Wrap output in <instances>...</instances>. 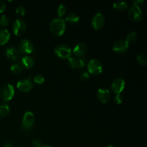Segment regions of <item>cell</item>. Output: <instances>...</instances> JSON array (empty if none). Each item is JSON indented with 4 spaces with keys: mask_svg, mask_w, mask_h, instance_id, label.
I'll list each match as a JSON object with an SVG mask.
<instances>
[{
    "mask_svg": "<svg viewBox=\"0 0 147 147\" xmlns=\"http://www.w3.org/2000/svg\"><path fill=\"white\" fill-rule=\"evenodd\" d=\"M137 33L136 32H131L129 33L128 35L126 36V38L125 41L128 43L129 45L132 44V43L135 42L137 40Z\"/></svg>",
    "mask_w": 147,
    "mask_h": 147,
    "instance_id": "cell-22",
    "label": "cell"
},
{
    "mask_svg": "<svg viewBox=\"0 0 147 147\" xmlns=\"http://www.w3.org/2000/svg\"><path fill=\"white\" fill-rule=\"evenodd\" d=\"M10 107L7 103H2L0 106V116L5 117L9 113Z\"/></svg>",
    "mask_w": 147,
    "mask_h": 147,
    "instance_id": "cell-21",
    "label": "cell"
},
{
    "mask_svg": "<svg viewBox=\"0 0 147 147\" xmlns=\"http://www.w3.org/2000/svg\"><path fill=\"white\" fill-rule=\"evenodd\" d=\"M4 147H13V143L11 141H7L4 144Z\"/></svg>",
    "mask_w": 147,
    "mask_h": 147,
    "instance_id": "cell-34",
    "label": "cell"
},
{
    "mask_svg": "<svg viewBox=\"0 0 147 147\" xmlns=\"http://www.w3.org/2000/svg\"><path fill=\"white\" fill-rule=\"evenodd\" d=\"M18 50L20 53L24 55H29L32 53L34 50L33 44L27 39H23L19 42Z\"/></svg>",
    "mask_w": 147,
    "mask_h": 147,
    "instance_id": "cell-8",
    "label": "cell"
},
{
    "mask_svg": "<svg viewBox=\"0 0 147 147\" xmlns=\"http://www.w3.org/2000/svg\"><path fill=\"white\" fill-rule=\"evenodd\" d=\"M97 98L99 101L101 102V103H107L111 98L110 90L106 88H100L98 90Z\"/></svg>",
    "mask_w": 147,
    "mask_h": 147,
    "instance_id": "cell-14",
    "label": "cell"
},
{
    "mask_svg": "<svg viewBox=\"0 0 147 147\" xmlns=\"http://www.w3.org/2000/svg\"><path fill=\"white\" fill-rule=\"evenodd\" d=\"M14 88L11 84H6L0 88V98L4 101L11 100L14 96Z\"/></svg>",
    "mask_w": 147,
    "mask_h": 147,
    "instance_id": "cell-4",
    "label": "cell"
},
{
    "mask_svg": "<svg viewBox=\"0 0 147 147\" xmlns=\"http://www.w3.org/2000/svg\"><path fill=\"white\" fill-rule=\"evenodd\" d=\"M113 7L117 11H123L128 8V3L124 1H116L113 4Z\"/></svg>",
    "mask_w": 147,
    "mask_h": 147,
    "instance_id": "cell-20",
    "label": "cell"
},
{
    "mask_svg": "<svg viewBox=\"0 0 147 147\" xmlns=\"http://www.w3.org/2000/svg\"><path fill=\"white\" fill-rule=\"evenodd\" d=\"M9 18L8 16L3 14L0 17V25L3 27H7L9 24Z\"/></svg>",
    "mask_w": 147,
    "mask_h": 147,
    "instance_id": "cell-24",
    "label": "cell"
},
{
    "mask_svg": "<svg viewBox=\"0 0 147 147\" xmlns=\"http://www.w3.org/2000/svg\"><path fill=\"white\" fill-rule=\"evenodd\" d=\"M15 12L16 14L18 16H20V17H23V16H24V14H25L26 13L25 7H23V6H19V7H17V9H16Z\"/></svg>",
    "mask_w": 147,
    "mask_h": 147,
    "instance_id": "cell-28",
    "label": "cell"
},
{
    "mask_svg": "<svg viewBox=\"0 0 147 147\" xmlns=\"http://www.w3.org/2000/svg\"><path fill=\"white\" fill-rule=\"evenodd\" d=\"M89 78H90V75L88 72H83L80 75V79L82 81H86V80H88Z\"/></svg>",
    "mask_w": 147,
    "mask_h": 147,
    "instance_id": "cell-30",
    "label": "cell"
},
{
    "mask_svg": "<svg viewBox=\"0 0 147 147\" xmlns=\"http://www.w3.org/2000/svg\"><path fill=\"white\" fill-rule=\"evenodd\" d=\"M45 78L44 76L41 74H37L33 78V81L36 83V84L38 85H42L45 83Z\"/></svg>",
    "mask_w": 147,
    "mask_h": 147,
    "instance_id": "cell-27",
    "label": "cell"
},
{
    "mask_svg": "<svg viewBox=\"0 0 147 147\" xmlns=\"http://www.w3.org/2000/svg\"><path fill=\"white\" fill-rule=\"evenodd\" d=\"M128 15L129 18L134 22H139L143 19L144 14L142 8L139 6L132 5L128 10Z\"/></svg>",
    "mask_w": 147,
    "mask_h": 147,
    "instance_id": "cell-5",
    "label": "cell"
},
{
    "mask_svg": "<svg viewBox=\"0 0 147 147\" xmlns=\"http://www.w3.org/2000/svg\"><path fill=\"white\" fill-rule=\"evenodd\" d=\"M32 147H42V144L41 141L37 139H34L32 141Z\"/></svg>",
    "mask_w": 147,
    "mask_h": 147,
    "instance_id": "cell-31",
    "label": "cell"
},
{
    "mask_svg": "<svg viewBox=\"0 0 147 147\" xmlns=\"http://www.w3.org/2000/svg\"><path fill=\"white\" fill-rule=\"evenodd\" d=\"M20 54L21 53H20L18 49L15 48V47H8L6 50V56L11 61H17L18 60H20Z\"/></svg>",
    "mask_w": 147,
    "mask_h": 147,
    "instance_id": "cell-16",
    "label": "cell"
},
{
    "mask_svg": "<svg viewBox=\"0 0 147 147\" xmlns=\"http://www.w3.org/2000/svg\"><path fill=\"white\" fill-rule=\"evenodd\" d=\"M34 121H35V118L32 112H25L22 118V129L24 131L30 130L34 126Z\"/></svg>",
    "mask_w": 147,
    "mask_h": 147,
    "instance_id": "cell-6",
    "label": "cell"
},
{
    "mask_svg": "<svg viewBox=\"0 0 147 147\" xmlns=\"http://www.w3.org/2000/svg\"><path fill=\"white\" fill-rule=\"evenodd\" d=\"M50 30L55 35H63L66 30L65 21L62 18L53 19L50 23Z\"/></svg>",
    "mask_w": 147,
    "mask_h": 147,
    "instance_id": "cell-1",
    "label": "cell"
},
{
    "mask_svg": "<svg viewBox=\"0 0 147 147\" xmlns=\"http://www.w3.org/2000/svg\"><path fill=\"white\" fill-rule=\"evenodd\" d=\"M144 4V0H134L133 1V5L140 7V6H142Z\"/></svg>",
    "mask_w": 147,
    "mask_h": 147,
    "instance_id": "cell-32",
    "label": "cell"
},
{
    "mask_svg": "<svg viewBox=\"0 0 147 147\" xmlns=\"http://www.w3.org/2000/svg\"><path fill=\"white\" fill-rule=\"evenodd\" d=\"M88 71L93 76H98L103 72V65L98 59H92L88 63Z\"/></svg>",
    "mask_w": 147,
    "mask_h": 147,
    "instance_id": "cell-3",
    "label": "cell"
},
{
    "mask_svg": "<svg viewBox=\"0 0 147 147\" xmlns=\"http://www.w3.org/2000/svg\"><path fill=\"white\" fill-rule=\"evenodd\" d=\"M126 86V82L121 78H116L113 81L111 84V89L114 93L116 95L121 94L125 89Z\"/></svg>",
    "mask_w": 147,
    "mask_h": 147,
    "instance_id": "cell-11",
    "label": "cell"
},
{
    "mask_svg": "<svg viewBox=\"0 0 147 147\" xmlns=\"http://www.w3.org/2000/svg\"><path fill=\"white\" fill-rule=\"evenodd\" d=\"M13 32L17 36H22L24 34L27 30V24L24 20L17 19L14 22L12 25Z\"/></svg>",
    "mask_w": 147,
    "mask_h": 147,
    "instance_id": "cell-7",
    "label": "cell"
},
{
    "mask_svg": "<svg viewBox=\"0 0 147 147\" xmlns=\"http://www.w3.org/2000/svg\"><path fill=\"white\" fill-rule=\"evenodd\" d=\"M113 100H114V102L116 104H117V105L121 104L122 102H123V96H122L121 94L116 95V96L114 97Z\"/></svg>",
    "mask_w": 147,
    "mask_h": 147,
    "instance_id": "cell-29",
    "label": "cell"
},
{
    "mask_svg": "<svg viewBox=\"0 0 147 147\" xmlns=\"http://www.w3.org/2000/svg\"><path fill=\"white\" fill-rule=\"evenodd\" d=\"M10 39V33L6 29L0 30V45L7 44Z\"/></svg>",
    "mask_w": 147,
    "mask_h": 147,
    "instance_id": "cell-18",
    "label": "cell"
},
{
    "mask_svg": "<svg viewBox=\"0 0 147 147\" xmlns=\"http://www.w3.org/2000/svg\"><path fill=\"white\" fill-rule=\"evenodd\" d=\"M68 60V65L70 67L73 69L82 68L86 65V60L82 57H70Z\"/></svg>",
    "mask_w": 147,
    "mask_h": 147,
    "instance_id": "cell-13",
    "label": "cell"
},
{
    "mask_svg": "<svg viewBox=\"0 0 147 147\" xmlns=\"http://www.w3.org/2000/svg\"><path fill=\"white\" fill-rule=\"evenodd\" d=\"M17 147H20V146H17Z\"/></svg>",
    "mask_w": 147,
    "mask_h": 147,
    "instance_id": "cell-37",
    "label": "cell"
},
{
    "mask_svg": "<svg viewBox=\"0 0 147 147\" xmlns=\"http://www.w3.org/2000/svg\"><path fill=\"white\" fill-rule=\"evenodd\" d=\"M6 9V4L5 2L2 1H0V13H2Z\"/></svg>",
    "mask_w": 147,
    "mask_h": 147,
    "instance_id": "cell-33",
    "label": "cell"
},
{
    "mask_svg": "<svg viewBox=\"0 0 147 147\" xmlns=\"http://www.w3.org/2000/svg\"><path fill=\"white\" fill-rule=\"evenodd\" d=\"M105 24L104 15L101 12H97L91 20V26L95 30H99L103 27Z\"/></svg>",
    "mask_w": 147,
    "mask_h": 147,
    "instance_id": "cell-9",
    "label": "cell"
},
{
    "mask_svg": "<svg viewBox=\"0 0 147 147\" xmlns=\"http://www.w3.org/2000/svg\"><path fill=\"white\" fill-rule=\"evenodd\" d=\"M65 21H66L70 24H76L80 21V17L76 13L70 12L67 14Z\"/></svg>",
    "mask_w": 147,
    "mask_h": 147,
    "instance_id": "cell-19",
    "label": "cell"
},
{
    "mask_svg": "<svg viewBox=\"0 0 147 147\" xmlns=\"http://www.w3.org/2000/svg\"><path fill=\"white\" fill-rule=\"evenodd\" d=\"M55 53L59 58L66 60L71 57L72 50L67 45L60 44L55 47Z\"/></svg>",
    "mask_w": 147,
    "mask_h": 147,
    "instance_id": "cell-2",
    "label": "cell"
},
{
    "mask_svg": "<svg viewBox=\"0 0 147 147\" xmlns=\"http://www.w3.org/2000/svg\"><path fill=\"white\" fill-rule=\"evenodd\" d=\"M17 88L21 92L27 93L33 88V83L30 79H23L17 82Z\"/></svg>",
    "mask_w": 147,
    "mask_h": 147,
    "instance_id": "cell-12",
    "label": "cell"
},
{
    "mask_svg": "<svg viewBox=\"0 0 147 147\" xmlns=\"http://www.w3.org/2000/svg\"><path fill=\"white\" fill-rule=\"evenodd\" d=\"M113 50L118 54H124L128 51L129 45L123 40H119L115 42L113 45Z\"/></svg>",
    "mask_w": 147,
    "mask_h": 147,
    "instance_id": "cell-10",
    "label": "cell"
},
{
    "mask_svg": "<svg viewBox=\"0 0 147 147\" xmlns=\"http://www.w3.org/2000/svg\"><path fill=\"white\" fill-rule=\"evenodd\" d=\"M42 147H53V146H50V145H44V146H42Z\"/></svg>",
    "mask_w": 147,
    "mask_h": 147,
    "instance_id": "cell-35",
    "label": "cell"
},
{
    "mask_svg": "<svg viewBox=\"0 0 147 147\" xmlns=\"http://www.w3.org/2000/svg\"><path fill=\"white\" fill-rule=\"evenodd\" d=\"M136 61L141 65L145 66L147 64V58L146 56L144 54H140L136 57Z\"/></svg>",
    "mask_w": 147,
    "mask_h": 147,
    "instance_id": "cell-26",
    "label": "cell"
},
{
    "mask_svg": "<svg viewBox=\"0 0 147 147\" xmlns=\"http://www.w3.org/2000/svg\"><path fill=\"white\" fill-rule=\"evenodd\" d=\"M22 67L25 69H31L32 67H34V60L32 57L29 55L24 56L21 59V64Z\"/></svg>",
    "mask_w": 147,
    "mask_h": 147,
    "instance_id": "cell-17",
    "label": "cell"
},
{
    "mask_svg": "<svg viewBox=\"0 0 147 147\" xmlns=\"http://www.w3.org/2000/svg\"><path fill=\"white\" fill-rule=\"evenodd\" d=\"M106 147H117V146H113V145H109V146H106Z\"/></svg>",
    "mask_w": 147,
    "mask_h": 147,
    "instance_id": "cell-36",
    "label": "cell"
},
{
    "mask_svg": "<svg viewBox=\"0 0 147 147\" xmlns=\"http://www.w3.org/2000/svg\"><path fill=\"white\" fill-rule=\"evenodd\" d=\"M87 45L83 42H79L73 48L72 53L77 57H82L87 52Z\"/></svg>",
    "mask_w": 147,
    "mask_h": 147,
    "instance_id": "cell-15",
    "label": "cell"
},
{
    "mask_svg": "<svg viewBox=\"0 0 147 147\" xmlns=\"http://www.w3.org/2000/svg\"><path fill=\"white\" fill-rule=\"evenodd\" d=\"M10 70H11V73L13 74H20L22 72L23 67H22V65L20 64H18V63H14L13 65H11V67H10Z\"/></svg>",
    "mask_w": 147,
    "mask_h": 147,
    "instance_id": "cell-23",
    "label": "cell"
},
{
    "mask_svg": "<svg viewBox=\"0 0 147 147\" xmlns=\"http://www.w3.org/2000/svg\"><path fill=\"white\" fill-rule=\"evenodd\" d=\"M66 11H67V7H65V5L62 4H60L57 10V16H58L60 18H61L62 17H63V16L66 14Z\"/></svg>",
    "mask_w": 147,
    "mask_h": 147,
    "instance_id": "cell-25",
    "label": "cell"
}]
</instances>
